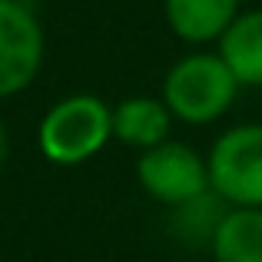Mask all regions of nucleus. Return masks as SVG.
Wrapping results in <instances>:
<instances>
[{
    "label": "nucleus",
    "mask_w": 262,
    "mask_h": 262,
    "mask_svg": "<svg viewBox=\"0 0 262 262\" xmlns=\"http://www.w3.org/2000/svg\"><path fill=\"white\" fill-rule=\"evenodd\" d=\"M113 140V106L93 93L53 103L37 126V146L53 166H83Z\"/></svg>",
    "instance_id": "nucleus-1"
},
{
    "label": "nucleus",
    "mask_w": 262,
    "mask_h": 262,
    "mask_svg": "<svg viewBox=\"0 0 262 262\" xmlns=\"http://www.w3.org/2000/svg\"><path fill=\"white\" fill-rule=\"evenodd\" d=\"M239 80L219 53H189L169 67L163 80V103L173 120L209 126L223 120L236 103Z\"/></svg>",
    "instance_id": "nucleus-2"
},
{
    "label": "nucleus",
    "mask_w": 262,
    "mask_h": 262,
    "mask_svg": "<svg viewBox=\"0 0 262 262\" xmlns=\"http://www.w3.org/2000/svg\"><path fill=\"white\" fill-rule=\"evenodd\" d=\"M206 163L216 199L262 209V123H243L219 133L206 153Z\"/></svg>",
    "instance_id": "nucleus-3"
},
{
    "label": "nucleus",
    "mask_w": 262,
    "mask_h": 262,
    "mask_svg": "<svg viewBox=\"0 0 262 262\" xmlns=\"http://www.w3.org/2000/svg\"><path fill=\"white\" fill-rule=\"evenodd\" d=\"M136 183L149 199L163 206H192L209 189V163L192 146L166 140L136 156Z\"/></svg>",
    "instance_id": "nucleus-4"
},
{
    "label": "nucleus",
    "mask_w": 262,
    "mask_h": 262,
    "mask_svg": "<svg viewBox=\"0 0 262 262\" xmlns=\"http://www.w3.org/2000/svg\"><path fill=\"white\" fill-rule=\"evenodd\" d=\"M43 67V27L17 0H0V100L24 93Z\"/></svg>",
    "instance_id": "nucleus-5"
},
{
    "label": "nucleus",
    "mask_w": 262,
    "mask_h": 262,
    "mask_svg": "<svg viewBox=\"0 0 262 262\" xmlns=\"http://www.w3.org/2000/svg\"><path fill=\"white\" fill-rule=\"evenodd\" d=\"M173 113L163 96H126L113 106V140L129 149H149L169 140Z\"/></svg>",
    "instance_id": "nucleus-6"
},
{
    "label": "nucleus",
    "mask_w": 262,
    "mask_h": 262,
    "mask_svg": "<svg viewBox=\"0 0 262 262\" xmlns=\"http://www.w3.org/2000/svg\"><path fill=\"white\" fill-rule=\"evenodd\" d=\"M169 30L186 43H212L239 17V0H163Z\"/></svg>",
    "instance_id": "nucleus-7"
},
{
    "label": "nucleus",
    "mask_w": 262,
    "mask_h": 262,
    "mask_svg": "<svg viewBox=\"0 0 262 262\" xmlns=\"http://www.w3.org/2000/svg\"><path fill=\"white\" fill-rule=\"evenodd\" d=\"M216 262H262V209L229 206L209 232Z\"/></svg>",
    "instance_id": "nucleus-8"
},
{
    "label": "nucleus",
    "mask_w": 262,
    "mask_h": 262,
    "mask_svg": "<svg viewBox=\"0 0 262 262\" xmlns=\"http://www.w3.org/2000/svg\"><path fill=\"white\" fill-rule=\"evenodd\" d=\"M219 57L236 73L239 86H262V7L232 20L219 40Z\"/></svg>",
    "instance_id": "nucleus-9"
},
{
    "label": "nucleus",
    "mask_w": 262,
    "mask_h": 262,
    "mask_svg": "<svg viewBox=\"0 0 262 262\" xmlns=\"http://www.w3.org/2000/svg\"><path fill=\"white\" fill-rule=\"evenodd\" d=\"M7 160H10V133H7L4 120H0V173H4Z\"/></svg>",
    "instance_id": "nucleus-10"
},
{
    "label": "nucleus",
    "mask_w": 262,
    "mask_h": 262,
    "mask_svg": "<svg viewBox=\"0 0 262 262\" xmlns=\"http://www.w3.org/2000/svg\"><path fill=\"white\" fill-rule=\"evenodd\" d=\"M17 4H27V7H30V4H33V0H17Z\"/></svg>",
    "instance_id": "nucleus-11"
}]
</instances>
